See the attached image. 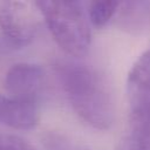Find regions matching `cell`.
Wrapping results in <instances>:
<instances>
[{"label": "cell", "mask_w": 150, "mask_h": 150, "mask_svg": "<svg viewBox=\"0 0 150 150\" xmlns=\"http://www.w3.org/2000/svg\"><path fill=\"white\" fill-rule=\"evenodd\" d=\"M56 75L70 107L84 123L97 130H107L112 125L115 102L104 75L74 61L57 64Z\"/></svg>", "instance_id": "obj_1"}, {"label": "cell", "mask_w": 150, "mask_h": 150, "mask_svg": "<svg viewBox=\"0 0 150 150\" xmlns=\"http://www.w3.org/2000/svg\"><path fill=\"white\" fill-rule=\"evenodd\" d=\"M57 45L69 55L82 56L90 45L89 18L79 1H35Z\"/></svg>", "instance_id": "obj_2"}, {"label": "cell", "mask_w": 150, "mask_h": 150, "mask_svg": "<svg viewBox=\"0 0 150 150\" xmlns=\"http://www.w3.org/2000/svg\"><path fill=\"white\" fill-rule=\"evenodd\" d=\"M41 18L35 2H0V30L12 46L23 47L30 43L39 32Z\"/></svg>", "instance_id": "obj_3"}, {"label": "cell", "mask_w": 150, "mask_h": 150, "mask_svg": "<svg viewBox=\"0 0 150 150\" xmlns=\"http://www.w3.org/2000/svg\"><path fill=\"white\" fill-rule=\"evenodd\" d=\"M43 84V71L38 64L15 63L5 76V88L8 96L19 101L35 103Z\"/></svg>", "instance_id": "obj_4"}, {"label": "cell", "mask_w": 150, "mask_h": 150, "mask_svg": "<svg viewBox=\"0 0 150 150\" xmlns=\"http://www.w3.org/2000/svg\"><path fill=\"white\" fill-rule=\"evenodd\" d=\"M39 122L35 103L23 102L0 94V124L15 129H30Z\"/></svg>", "instance_id": "obj_5"}, {"label": "cell", "mask_w": 150, "mask_h": 150, "mask_svg": "<svg viewBox=\"0 0 150 150\" xmlns=\"http://www.w3.org/2000/svg\"><path fill=\"white\" fill-rule=\"evenodd\" d=\"M131 110L150 108V49L135 63L128 79Z\"/></svg>", "instance_id": "obj_6"}, {"label": "cell", "mask_w": 150, "mask_h": 150, "mask_svg": "<svg viewBox=\"0 0 150 150\" xmlns=\"http://www.w3.org/2000/svg\"><path fill=\"white\" fill-rule=\"evenodd\" d=\"M122 150H150V108L131 110Z\"/></svg>", "instance_id": "obj_7"}, {"label": "cell", "mask_w": 150, "mask_h": 150, "mask_svg": "<svg viewBox=\"0 0 150 150\" xmlns=\"http://www.w3.org/2000/svg\"><path fill=\"white\" fill-rule=\"evenodd\" d=\"M117 14L121 26L128 29H144L150 26V1L122 2Z\"/></svg>", "instance_id": "obj_8"}, {"label": "cell", "mask_w": 150, "mask_h": 150, "mask_svg": "<svg viewBox=\"0 0 150 150\" xmlns=\"http://www.w3.org/2000/svg\"><path fill=\"white\" fill-rule=\"evenodd\" d=\"M122 2L120 1H93L88 5V18L89 21L96 26H104L114 15L117 14L120 6Z\"/></svg>", "instance_id": "obj_9"}, {"label": "cell", "mask_w": 150, "mask_h": 150, "mask_svg": "<svg viewBox=\"0 0 150 150\" xmlns=\"http://www.w3.org/2000/svg\"><path fill=\"white\" fill-rule=\"evenodd\" d=\"M47 150H86L62 135L50 134L46 138Z\"/></svg>", "instance_id": "obj_10"}, {"label": "cell", "mask_w": 150, "mask_h": 150, "mask_svg": "<svg viewBox=\"0 0 150 150\" xmlns=\"http://www.w3.org/2000/svg\"><path fill=\"white\" fill-rule=\"evenodd\" d=\"M0 150H36L25 139L8 134H0Z\"/></svg>", "instance_id": "obj_11"}]
</instances>
